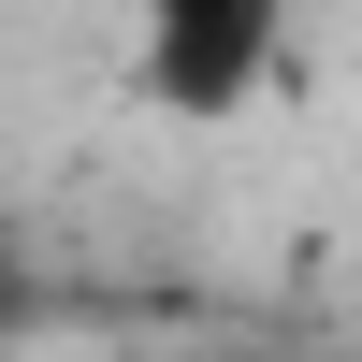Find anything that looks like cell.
<instances>
[{
  "instance_id": "obj_1",
  "label": "cell",
  "mask_w": 362,
  "mask_h": 362,
  "mask_svg": "<svg viewBox=\"0 0 362 362\" xmlns=\"http://www.w3.org/2000/svg\"><path fill=\"white\" fill-rule=\"evenodd\" d=\"M305 44V0H131V87L160 116H247Z\"/></svg>"
}]
</instances>
